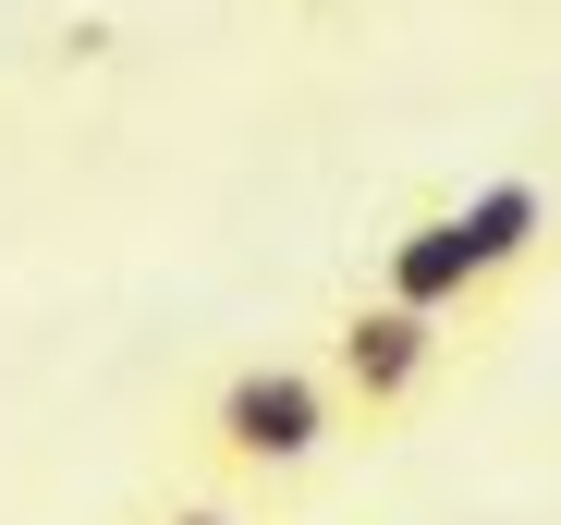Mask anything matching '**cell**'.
<instances>
[{"label": "cell", "mask_w": 561, "mask_h": 525, "mask_svg": "<svg viewBox=\"0 0 561 525\" xmlns=\"http://www.w3.org/2000/svg\"><path fill=\"white\" fill-rule=\"evenodd\" d=\"M342 441V391L318 355H232L196 391V453L232 477H306Z\"/></svg>", "instance_id": "1"}, {"label": "cell", "mask_w": 561, "mask_h": 525, "mask_svg": "<svg viewBox=\"0 0 561 525\" xmlns=\"http://www.w3.org/2000/svg\"><path fill=\"white\" fill-rule=\"evenodd\" d=\"M439 318H415V306H391V294H354L342 318H330V391H342V427H391V415H415V391L439 379Z\"/></svg>", "instance_id": "2"}, {"label": "cell", "mask_w": 561, "mask_h": 525, "mask_svg": "<svg viewBox=\"0 0 561 525\" xmlns=\"http://www.w3.org/2000/svg\"><path fill=\"white\" fill-rule=\"evenodd\" d=\"M379 294L391 306H415V318H477V306H501V282L477 270V244H463V220L451 208H415L403 232H379Z\"/></svg>", "instance_id": "3"}, {"label": "cell", "mask_w": 561, "mask_h": 525, "mask_svg": "<svg viewBox=\"0 0 561 525\" xmlns=\"http://www.w3.org/2000/svg\"><path fill=\"white\" fill-rule=\"evenodd\" d=\"M451 220H463V244H477V270H489V282H513L525 256L561 232L549 184H525V171H501V184H463V196H451Z\"/></svg>", "instance_id": "4"}, {"label": "cell", "mask_w": 561, "mask_h": 525, "mask_svg": "<svg viewBox=\"0 0 561 525\" xmlns=\"http://www.w3.org/2000/svg\"><path fill=\"white\" fill-rule=\"evenodd\" d=\"M147 525H244V513H220V501H171V513H147Z\"/></svg>", "instance_id": "5"}]
</instances>
